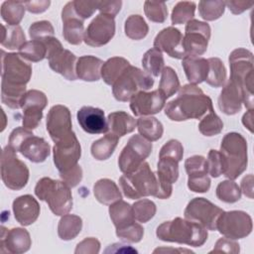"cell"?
<instances>
[{
  "instance_id": "1",
  "label": "cell",
  "mask_w": 254,
  "mask_h": 254,
  "mask_svg": "<svg viewBox=\"0 0 254 254\" xmlns=\"http://www.w3.org/2000/svg\"><path fill=\"white\" fill-rule=\"evenodd\" d=\"M212 107L211 98L195 84H185L180 87L177 98L168 102L165 114L173 121L199 119Z\"/></svg>"
},
{
  "instance_id": "2",
  "label": "cell",
  "mask_w": 254,
  "mask_h": 254,
  "mask_svg": "<svg viewBox=\"0 0 254 254\" xmlns=\"http://www.w3.org/2000/svg\"><path fill=\"white\" fill-rule=\"evenodd\" d=\"M157 237L166 242H176L192 247H200L207 240V230L197 222L176 217L157 227Z\"/></svg>"
},
{
  "instance_id": "3",
  "label": "cell",
  "mask_w": 254,
  "mask_h": 254,
  "mask_svg": "<svg viewBox=\"0 0 254 254\" xmlns=\"http://www.w3.org/2000/svg\"><path fill=\"white\" fill-rule=\"evenodd\" d=\"M254 60L253 54L246 49L238 48L229 55V66L231 79L238 82L243 90V103L245 107L253 109L254 87Z\"/></svg>"
},
{
  "instance_id": "4",
  "label": "cell",
  "mask_w": 254,
  "mask_h": 254,
  "mask_svg": "<svg viewBox=\"0 0 254 254\" xmlns=\"http://www.w3.org/2000/svg\"><path fill=\"white\" fill-rule=\"evenodd\" d=\"M35 194L41 200L46 201L51 211L58 216L67 214L72 208L70 188L63 181L44 177L38 181Z\"/></svg>"
},
{
  "instance_id": "5",
  "label": "cell",
  "mask_w": 254,
  "mask_h": 254,
  "mask_svg": "<svg viewBox=\"0 0 254 254\" xmlns=\"http://www.w3.org/2000/svg\"><path fill=\"white\" fill-rule=\"evenodd\" d=\"M119 184L124 195L130 199L155 196L158 191L157 176L147 162H143L135 171L123 174L119 179Z\"/></svg>"
},
{
  "instance_id": "6",
  "label": "cell",
  "mask_w": 254,
  "mask_h": 254,
  "mask_svg": "<svg viewBox=\"0 0 254 254\" xmlns=\"http://www.w3.org/2000/svg\"><path fill=\"white\" fill-rule=\"evenodd\" d=\"M247 141L240 133L230 132L222 138L220 153L226 163L224 176L228 180L237 179L247 169Z\"/></svg>"
},
{
  "instance_id": "7",
  "label": "cell",
  "mask_w": 254,
  "mask_h": 254,
  "mask_svg": "<svg viewBox=\"0 0 254 254\" xmlns=\"http://www.w3.org/2000/svg\"><path fill=\"white\" fill-rule=\"evenodd\" d=\"M154 82L149 73L130 64L113 83L112 93L118 101H130L136 93L151 89Z\"/></svg>"
},
{
  "instance_id": "8",
  "label": "cell",
  "mask_w": 254,
  "mask_h": 254,
  "mask_svg": "<svg viewBox=\"0 0 254 254\" xmlns=\"http://www.w3.org/2000/svg\"><path fill=\"white\" fill-rule=\"evenodd\" d=\"M29 175L27 165L19 160L11 147L6 146L1 154V179L4 185L12 190H22L29 181Z\"/></svg>"
},
{
  "instance_id": "9",
  "label": "cell",
  "mask_w": 254,
  "mask_h": 254,
  "mask_svg": "<svg viewBox=\"0 0 254 254\" xmlns=\"http://www.w3.org/2000/svg\"><path fill=\"white\" fill-rule=\"evenodd\" d=\"M44 43L47 46V59L50 67L67 80H75L77 78L75 72L77 58L75 55L64 50L62 43L55 37L49 38Z\"/></svg>"
},
{
  "instance_id": "10",
  "label": "cell",
  "mask_w": 254,
  "mask_h": 254,
  "mask_svg": "<svg viewBox=\"0 0 254 254\" xmlns=\"http://www.w3.org/2000/svg\"><path fill=\"white\" fill-rule=\"evenodd\" d=\"M153 145L139 135H133L118 157V167L123 174L135 171L150 156Z\"/></svg>"
},
{
  "instance_id": "11",
  "label": "cell",
  "mask_w": 254,
  "mask_h": 254,
  "mask_svg": "<svg viewBox=\"0 0 254 254\" xmlns=\"http://www.w3.org/2000/svg\"><path fill=\"white\" fill-rule=\"evenodd\" d=\"M2 72L1 84L10 86H26L32 76L31 64L24 62L19 54L1 52Z\"/></svg>"
},
{
  "instance_id": "12",
  "label": "cell",
  "mask_w": 254,
  "mask_h": 254,
  "mask_svg": "<svg viewBox=\"0 0 254 254\" xmlns=\"http://www.w3.org/2000/svg\"><path fill=\"white\" fill-rule=\"evenodd\" d=\"M253 228L251 216L242 210L223 211L217 219L216 230L224 237L236 240L248 236Z\"/></svg>"
},
{
  "instance_id": "13",
  "label": "cell",
  "mask_w": 254,
  "mask_h": 254,
  "mask_svg": "<svg viewBox=\"0 0 254 254\" xmlns=\"http://www.w3.org/2000/svg\"><path fill=\"white\" fill-rule=\"evenodd\" d=\"M224 210L204 197H194L187 205L185 218L197 222L206 230H216L217 219Z\"/></svg>"
},
{
  "instance_id": "14",
  "label": "cell",
  "mask_w": 254,
  "mask_h": 254,
  "mask_svg": "<svg viewBox=\"0 0 254 254\" xmlns=\"http://www.w3.org/2000/svg\"><path fill=\"white\" fill-rule=\"evenodd\" d=\"M210 26L195 19L189 21L185 28L183 46L187 56H201L208 46L210 39Z\"/></svg>"
},
{
  "instance_id": "15",
  "label": "cell",
  "mask_w": 254,
  "mask_h": 254,
  "mask_svg": "<svg viewBox=\"0 0 254 254\" xmlns=\"http://www.w3.org/2000/svg\"><path fill=\"white\" fill-rule=\"evenodd\" d=\"M54 163L59 171L63 173L75 167L81 156V147L72 132L64 138L55 143L54 149Z\"/></svg>"
},
{
  "instance_id": "16",
  "label": "cell",
  "mask_w": 254,
  "mask_h": 254,
  "mask_svg": "<svg viewBox=\"0 0 254 254\" xmlns=\"http://www.w3.org/2000/svg\"><path fill=\"white\" fill-rule=\"evenodd\" d=\"M114 35V18L99 13L85 29L83 41L87 46L97 48L108 44Z\"/></svg>"
},
{
  "instance_id": "17",
  "label": "cell",
  "mask_w": 254,
  "mask_h": 254,
  "mask_svg": "<svg viewBox=\"0 0 254 254\" xmlns=\"http://www.w3.org/2000/svg\"><path fill=\"white\" fill-rule=\"evenodd\" d=\"M48 104V98L43 91L31 89L23 97V127L29 130L36 129L43 117V110Z\"/></svg>"
},
{
  "instance_id": "18",
  "label": "cell",
  "mask_w": 254,
  "mask_h": 254,
  "mask_svg": "<svg viewBox=\"0 0 254 254\" xmlns=\"http://www.w3.org/2000/svg\"><path fill=\"white\" fill-rule=\"evenodd\" d=\"M188 188L193 192H206L210 188L206 159L200 155L189 157L185 162Z\"/></svg>"
},
{
  "instance_id": "19",
  "label": "cell",
  "mask_w": 254,
  "mask_h": 254,
  "mask_svg": "<svg viewBox=\"0 0 254 254\" xmlns=\"http://www.w3.org/2000/svg\"><path fill=\"white\" fill-rule=\"evenodd\" d=\"M166 99L160 89L140 91L130 99V109L135 116H152L163 109Z\"/></svg>"
},
{
  "instance_id": "20",
  "label": "cell",
  "mask_w": 254,
  "mask_h": 254,
  "mask_svg": "<svg viewBox=\"0 0 254 254\" xmlns=\"http://www.w3.org/2000/svg\"><path fill=\"white\" fill-rule=\"evenodd\" d=\"M46 125L47 131L55 143L73 132L70 111L64 105H54L50 109Z\"/></svg>"
},
{
  "instance_id": "21",
  "label": "cell",
  "mask_w": 254,
  "mask_h": 254,
  "mask_svg": "<svg viewBox=\"0 0 254 254\" xmlns=\"http://www.w3.org/2000/svg\"><path fill=\"white\" fill-rule=\"evenodd\" d=\"M183 35L181 31L173 26L163 29L154 40V48L166 53L169 57L183 60L187 57L183 46Z\"/></svg>"
},
{
  "instance_id": "22",
  "label": "cell",
  "mask_w": 254,
  "mask_h": 254,
  "mask_svg": "<svg viewBox=\"0 0 254 254\" xmlns=\"http://www.w3.org/2000/svg\"><path fill=\"white\" fill-rule=\"evenodd\" d=\"M32 245L30 233L22 227L7 229L1 226L0 251L1 253L21 254L27 252Z\"/></svg>"
},
{
  "instance_id": "23",
  "label": "cell",
  "mask_w": 254,
  "mask_h": 254,
  "mask_svg": "<svg viewBox=\"0 0 254 254\" xmlns=\"http://www.w3.org/2000/svg\"><path fill=\"white\" fill-rule=\"evenodd\" d=\"M63 36L70 45H79L83 41V20L78 17L73 9L72 1L67 2L62 10Z\"/></svg>"
},
{
  "instance_id": "24",
  "label": "cell",
  "mask_w": 254,
  "mask_h": 254,
  "mask_svg": "<svg viewBox=\"0 0 254 254\" xmlns=\"http://www.w3.org/2000/svg\"><path fill=\"white\" fill-rule=\"evenodd\" d=\"M77 121L88 134H103L108 132L107 119L105 118L104 111L97 107L82 106L76 114Z\"/></svg>"
},
{
  "instance_id": "25",
  "label": "cell",
  "mask_w": 254,
  "mask_h": 254,
  "mask_svg": "<svg viewBox=\"0 0 254 254\" xmlns=\"http://www.w3.org/2000/svg\"><path fill=\"white\" fill-rule=\"evenodd\" d=\"M243 103V90L241 85L229 78L218 96V107L226 115L237 114Z\"/></svg>"
},
{
  "instance_id": "26",
  "label": "cell",
  "mask_w": 254,
  "mask_h": 254,
  "mask_svg": "<svg viewBox=\"0 0 254 254\" xmlns=\"http://www.w3.org/2000/svg\"><path fill=\"white\" fill-rule=\"evenodd\" d=\"M12 208L15 219L23 226L33 224L40 214V204L31 194H24L15 198Z\"/></svg>"
},
{
  "instance_id": "27",
  "label": "cell",
  "mask_w": 254,
  "mask_h": 254,
  "mask_svg": "<svg viewBox=\"0 0 254 254\" xmlns=\"http://www.w3.org/2000/svg\"><path fill=\"white\" fill-rule=\"evenodd\" d=\"M18 152L33 163H43L51 154V146L44 138L33 134L24 140Z\"/></svg>"
},
{
  "instance_id": "28",
  "label": "cell",
  "mask_w": 254,
  "mask_h": 254,
  "mask_svg": "<svg viewBox=\"0 0 254 254\" xmlns=\"http://www.w3.org/2000/svg\"><path fill=\"white\" fill-rule=\"evenodd\" d=\"M187 79L190 84H198L205 81L209 64L206 59L196 56H187L182 62Z\"/></svg>"
},
{
  "instance_id": "29",
  "label": "cell",
  "mask_w": 254,
  "mask_h": 254,
  "mask_svg": "<svg viewBox=\"0 0 254 254\" xmlns=\"http://www.w3.org/2000/svg\"><path fill=\"white\" fill-rule=\"evenodd\" d=\"M103 61L94 56H82L77 59L75 72L77 78L84 81H97L101 77Z\"/></svg>"
},
{
  "instance_id": "30",
  "label": "cell",
  "mask_w": 254,
  "mask_h": 254,
  "mask_svg": "<svg viewBox=\"0 0 254 254\" xmlns=\"http://www.w3.org/2000/svg\"><path fill=\"white\" fill-rule=\"evenodd\" d=\"M107 125L108 132L119 138L133 132L137 127L134 117L125 111H115L109 113L107 117Z\"/></svg>"
},
{
  "instance_id": "31",
  "label": "cell",
  "mask_w": 254,
  "mask_h": 254,
  "mask_svg": "<svg viewBox=\"0 0 254 254\" xmlns=\"http://www.w3.org/2000/svg\"><path fill=\"white\" fill-rule=\"evenodd\" d=\"M93 194L100 203L106 205H110L122 198L119 188L110 179L98 180L93 186Z\"/></svg>"
},
{
  "instance_id": "32",
  "label": "cell",
  "mask_w": 254,
  "mask_h": 254,
  "mask_svg": "<svg viewBox=\"0 0 254 254\" xmlns=\"http://www.w3.org/2000/svg\"><path fill=\"white\" fill-rule=\"evenodd\" d=\"M109 215L116 230L122 229L135 222L132 205L122 199L110 204Z\"/></svg>"
},
{
  "instance_id": "33",
  "label": "cell",
  "mask_w": 254,
  "mask_h": 254,
  "mask_svg": "<svg viewBox=\"0 0 254 254\" xmlns=\"http://www.w3.org/2000/svg\"><path fill=\"white\" fill-rule=\"evenodd\" d=\"M130 65L129 61L122 57L108 59L101 67V77L108 85H113L119 75Z\"/></svg>"
},
{
  "instance_id": "34",
  "label": "cell",
  "mask_w": 254,
  "mask_h": 254,
  "mask_svg": "<svg viewBox=\"0 0 254 254\" xmlns=\"http://www.w3.org/2000/svg\"><path fill=\"white\" fill-rule=\"evenodd\" d=\"M137 129L139 134L150 142L157 141L162 138L164 127L161 121L153 116H142L137 121Z\"/></svg>"
},
{
  "instance_id": "35",
  "label": "cell",
  "mask_w": 254,
  "mask_h": 254,
  "mask_svg": "<svg viewBox=\"0 0 254 254\" xmlns=\"http://www.w3.org/2000/svg\"><path fill=\"white\" fill-rule=\"evenodd\" d=\"M118 141L119 137L108 132L102 138L92 143L90 148L92 157L97 161H104L109 159L117 147Z\"/></svg>"
},
{
  "instance_id": "36",
  "label": "cell",
  "mask_w": 254,
  "mask_h": 254,
  "mask_svg": "<svg viewBox=\"0 0 254 254\" xmlns=\"http://www.w3.org/2000/svg\"><path fill=\"white\" fill-rule=\"evenodd\" d=\"M82 228V219L74 214H64L58 224V235L62 240L74 239Z\"/></svg>"
},
{
  "instance_id": "37",
  "label": "cell",
  "mask_w": 254,
  "mask_h": 254,
  "mask_svg": "<svg viewBox=\"0 0 254 254\" xmlns=\"http://www.w3.org/2000/svg\"><path fill=\"white\" fill-rule=\"evenodd\" d=\"M26 43V36L22 28L17 26L2 25V39L1 45L9 50L20 49Z\"/></svg>"
},
{
  "instance_id": "38",
  "label": "cell",
  "mask_w": 254,
  "mask_h": 254,
  "mask_svg": "<svg viewBox=\"0 0 254 254\" xmlns=\"http://www.w3.org/2000/svg\"><path fill=\"white\" fill-rule=\"evenodd\" d=\"M26 7L21 1H5L1 5V17L9 26H17L25 15Z\"/></svg>"
},
{
  "instance_id": "39",
  "label": "cell",
  "mask_w": 254,
  "mask_h": 254,
  "mask_svg": "<svg viewBox=\"0 0 254 254\" xmlns=\"http://www.w3.org/2000/svg\"><path fill=\"white\" fill-rule=\"evenodd\" d=\"M19 55L22 59L32 63H38L47 58V46L44 42L31 40L26 42L19 50Z\"/></svg>"
},
{
  "instance_id": "40",
  "label": "cell",
  "mask_w": 254,
  "mask_h": 254,
  "mask_svg": "<svg viewBox=\"0 0 254 254\" xmlns=\"http://www.w3.org/2000/svg\"><path fill=\"white\" fill-rule=\"evenodd\" d=\"M124 32L125 35L131 40L138 41L144 39L147 36L149 32V26L142 16L130 15L125 21Z\"/></svg>"
},
{
  "instance_id": "41",
  "label": "cell",
  "mask_w": 254,
  "mask_h": 254,
  "mask_svg": "<svg viewBox=\"0 0 254 254\" xmlns=\"http://www.w3.org/2000/svg\"><path fill=\"white\" fill-rule=\"evenodd\" d=\"M165 64L164 57L162 52L156 48L148 50L142 59V65L144 70L153 76H159L162 72Z\"/></svg>"
},
{
  "instance_id": "42",
  "label": "cell",
  "mask_w": 254,
  "mask_h": 254,
  "mask_svg": "<svg viewBox=\"0 0 254 254\" xmlns=\"http://www.w3.org/2000/svg\"><path fill=\"white\" fill-rule=\"evenodd\" d=\"M209 69L205 79L206 83L212 87H221L224 85L226 80V68L222 61L218 58L207 59Z\"/></svg>"
},
{
  "instance_id": "43",
  "label": "cell",
  "mask_w": 254,
  "mask_h": 254,
  "mask_svg": "<svg viewBox=\"0 0 254 254\" xmlns=\"http://www.w3.org/2000/svg\"><path fill=\"white\" fill-rule=\"evenodd\" d=\"M159 89L166 98L171 97L180 89V80L177 72L171 66H165L162 70Z\"/></svg>"
},
{
  "instance_id": "44",
  "label": "cell",
  "mask_w": 254,
  "mask_h": 254,
  "mask_svg": "<svg viewBox=\"0 0 254 254\" xmlns=\"http://www.w3.org/2000/svg\"><path fill=\"white\" fill-rule=\"evenodd\" d=\"M216 196L226 203H234L241 198V190L233 180L220 182L216 187Z\"/></svg>"
},
{
  "instance_id": "45",
  "label": "cell",
  "mask_w": 254,
  "mask_h": 254,
  "mask_svg": "<svg viewBox=\"0 0 254 254\" xmlns=\"http://www.w3.org/2000/svg\"><path fill=\"white\" fill-rule=\"evenodd\" d=\"M195 3L190 1L178 2L172 11L171 21L173 25H180L188 23L194 17Z\"/></svg>"
},
{
  "instance_id": "46",
  "label": "cell",
  "mask_w": 254,
  "mask_h": 254,
  "mask_svg": "<svg viewBox=\"0 0 254 254\" xmlns=\"http://www.w3.org/2000/svg\"><path fill=\"white\" fill-rule=\"evenodd\" d=\"M222 129L223 122L213 109H210L198 124L199 132L206 137L218 135Z\"/></svg>"
},
{
  "instance_id": "47",
  "label": "cell",
  "mask_w": 254,
  "mask_h": 254,
  "mask_svg": "<svg viewBox=\"0 0 254 254\" xmlns=\"http://www.w3.org/2000/svg\"><path fill=\"white\" fill-rule=\"evenodd\" d=\"M225 10L224 1H199L198 13L200 17L205 21H214L219 19Z\"/></svg>"
},
{
  "instance_id": "48",
  "label": "cell",
  "mask_w": 254,
  "mask_h": 254,
  "mask_svg": "<svg viewBox=\"0 0 254 254\" xmlns=\"http://www.w3.org/2000/svg\"><path fill=\"white\" fill-rule=\"evenodd\" d=\"M134 217L141 223L151 220L157 211V207L154 201L150 199H140L132 204Z\"/></svg>"
},
{
  "instance_id": "49",
  "label": "cell",
  "mask_w": 254,
  "mask_h": 254,
  "mask_svg": "<svg viewBox=\"0 0 254 254\" xmlns=\"http://www.w3.org/2000/svg\"><path fill=\"white\" fill-rule=\"evenodd\" d=\"M144 12L146 17L155 23H164L168 17V8L165 2L145 1Z\"/></svg>"
},
{
  "instance_id": "50",
  "label": "cell",
  "mask_w": 254,
  "mask_h": 254,
  "mask_svg": "<svg viewBox=\"0 0 254 254\" xmlns=\"http://www.w3.org/2000/svg\"><path fill=\"white\" fill-rule=\"evenodd\" d=\"M206 165L208 174L212 178H218L221 175H224L226 171V163L223 155L220 153V151L217 150H209L206 159Z\"/></svg>"
},
{
  "instance_id": "51",
  "label": "cell",
  "mask_w": 254,
  "mask_h": 254,
  "mask_svg": "<svg viewBox=\"0 0 254 254\" xmlns=\"http://www.w3.org/2000/svg\"><path fill=\"white\" fill-rule=\"evenodd\" d=\"M29 36L32 40L45 42L49 38L54 37L55 30L51 22L43 20L33 23L29 27Z\"/></svg>"
},
{
  "instance_id": "52",
  "label": "cell",
  "mask_w": 254,
  "mask_h": 254,
  "mask_svg": "<svg viewBox=\"0 0 254 254\" xmlns=\"http://www.w3.org/2000/svg\"><path fill=\"white\" fill-rule=\"evenodd\" d=\"M116 235L128 242L131 243H137L140 242L144 235V228L139 223H132L122 229L116 230Z\"/></svg>"
},
{
  "instance_id": "53",
  "label": "cell",
  "mask_w": 254,
  "mask_h": 254,
  "mask_svg": "<svg viewBox=\"0 0 254 254\" xmlns=\"http://www.w3.org/2000/svg\"><path fill=\"white\" fill-rule=\"evenodd\" d=\"M73 9L78 17H80L83 21L91 17L94 12L98 9L99 1H82L75 0L72 1Z\"/></svg>"
},
{
  "instance_id": "54",
  "label": "cell",
  "mask_w": 254,
  "mask_h": 254,
  "mask_svg": "<svg viewBox=\"0 0 254 254\" xmlns=\"http://www.w3.org/2000/svg\"><path fill=\"white\" fill-rule=\"evenodd\" d=\"M33 135L32 130L26 129L24 127H17L16 129H14L10 136H9V140H8V146L11 147L15 152L19 151V148L21 146V144L24 142V140Z\"/></svg>"
},
{
  "instance_id": "55",
  "label": "cell",
  "mask_w": 254,
  "mask_h": 254,
  "mask_svg": "<svg viewBox=\"0 0 254 254\" xmlns=\"http://www.w3.org/2000/svg\"><path fill=\"white\" fill-rule=\"evenodd\" d=\"M60 177L63 182L69 188L76 187L82 179V169L79 165H76L72 169L60 173Z\"/></svg>"
},
{
  "instance_id": "56",
  "label": "cell",
  "mask_w": 254,
  "mask_h": 254,
  "mask_svg": "<svg viewBox=\"0 0 254 254\" xmlns=\"http://www.w3.org/2000/svg\"><path fill=\"white\" fill-rule=\"evenodd\" d=\"M211 252H214V253H221V252H224V253H233V254H236V253H239L240 252V247H239V244L235 241H233L232 239H229V238H219L215 245H214V248L210 251Z\"/></svg>"
},
{
  "instance_id": "57",
  "label": "cell",
  "mask_w": 254,
  "mask_h": 254,
  "mask_svg": "<svg viewBox=\"0 0 254 254\" xmlns=\"http://www.w3.org/2000/svg\"><path fill=\"white\" fill-rule=\"evenodd\" d=\"M100 250V242L94 237H88L76 245L74 253L79 254H96Z\"/></svg>"
},
{
  "instance_id": "58",
  "label": "cell",
  "mask_w": 254,
  "mask_h": 254,
  "mask_svg": "<svg viewBox=\"0 0 254 254\" xmlns=\"http://www.w3.org/2000/svg\"><path fill=\"white\" fill-rule=\"evenodd\" d=\"M122 6V1H99L98 10L101 14L108 15L112 18H115L117 13L120 11Z\"/></svg>"
},
{
  "instance_id": "59",
  "label": "cell",
  "mask_w": 254,
  "mask_h": 254,
  "mask_svg": "<svg viewBox=\"0 0 254 254\" xmlns=\"http://www.w3.org/2000/svg\"><path fill=\"white\" fill-rule=\"evenodd\" d=\"M225 6H227V8L229 9V11L234 14V15H238L243 13L244 11L248 10L249 8H251L253 6V2H248V1H235V0H228V1H224Z\"/></svg>"
},
{
  "instance_id": "60",
  "label": "cell",
  "mask_w": 254,
  "mask_h": 254,
  "mask_svg": "<svg viewBox=\"0 0 254 254\" xmlns=\"http://www.w3.org/2000/svg\"><path fill=\"white\" fill-rule=\"evenodd\" d=\"M26 10L30 13L40 14L45 12L51 5V1L49 0H38V1H26L24 2Z\"/></svg>"
},
{
  "instance_id": "61",
  "label": "cell",
  "mask_w": 254,
  "mask_h": 254,
  "mask_svg": "<svg viewBox=\"0 0 254 254\" xmlns=\"http://www.w3.org/2000/svg\"><path fill=\"white\" fill-rule=\"evenodd\" d=\"M241 191L248 196L249 198H253V175H248L243 178L241 181Z\"/></svg>"
},
{
  "instance_id": "62",
  "label": "cell",
  "mask_w": 254,
  "mask_h": 254,
  "mask_svg": "<svg viewBox=\"0 0 254 254\" xmlns=\"http://www.w3.org/2000/svg\"><path fill=\"white\" fill-rule=\"evenodd\" d=\"M109 247H111V248H106L105 251H104L105 253H108V252H115V253H118V252H123V253L137 252L135 249L131 248L129 245H125V244H122V243H115V244L110 245Z\"/></svg>"
},
{
  "instance_id": "63",
  "label": "cell",
  "mask_w": 254,
  "mask_h": 254,
  "mask_svg": "<svg viewBox=\"0 0 254 254\" xmlns=\"http://www.w3.org/2000/svg\"><path fill=\"white\" fill-rule=\"evenodd\" d=\"M243 125L253 133V109H249L242 117Z\"/></svg>"
}]
</instances>
